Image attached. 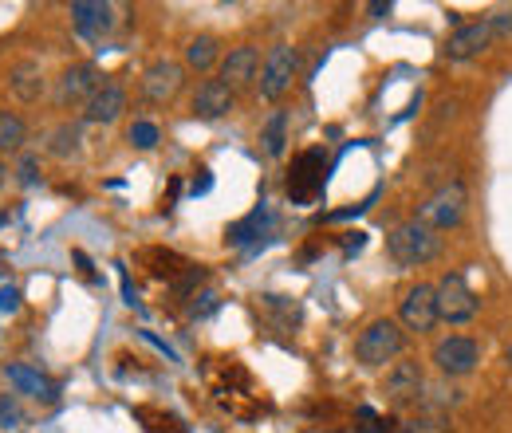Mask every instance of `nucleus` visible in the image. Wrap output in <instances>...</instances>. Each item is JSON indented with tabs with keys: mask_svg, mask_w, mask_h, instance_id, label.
<instances>
[{
	"mask_svg": "<svg viewBox=\"0 0 512 433\" xmlns=\"http://www.w3.org/2000/svg\"><path fill=\"white\" fill-rule=\"evenodd\" d=\"M386 252L398 260V264H406V268H422V264H430V260H438V252H442V237H438V229H430L426 221H402V225H394L390 233H386Z\"/></svg>",
	"mask_w": 512,
	"mask_h": 433,
	"instance_id": "1",
	"label": "nucleus"
},
{
	"mask_svg": "<svg viewBox=\"0 0 512 433\" xmlns=\"http://www.w3.org/2000/svg\"><path fill=\"white\" fill-rule=\"evenodd\" d=\"M402 347H406V331L398 319H371L355 339V359L363 367H386L402 355Z\"/></svg>",
	"mask_w": 512,
	"mask_h": 433,
	"instance_id": "2",
	"label": "nucleus"
},
{
	"mask_svg": "<svg viewBox=\"0 0 512 433\" xmlns=\"http://www.w3.org/2000/svg\"><path fill=\"white\" fill-rule=\"evenodd\" d=\"M323 178H327V150L312 146V150H300L288 166V197L292 205H312L323 193Z\"/></svg>",
	"mask_w": 512,
	"mask_h": 433,
	"instance_id": "3",
	"label": "nucleus"
},
{
	"mask_svg": "<svg viewBox=\"0 0 512 433\" xmlns=\"http://www.w3.org/2000/svg\"><path fill=\"white\" fill-rule=\"evenodd\" d=\"M296 71H300L296 48H292V44H276V48L268 52L264 67H260V99H268V103L284 99V95L292 91V83H296Z\"/></svg>",
	"mask_w": 512,
	"mask_h": 433,
	"instance_id": "4",
	"label": "nucleus"
},
{
	"mask_svg": "<svg viewBox=\"0 0 512 433\" xmlns=\"http://www.w3.org/2000/svg\"><path fill=\"white\" fill-rule=\"evenodd\" d=\"M434 296H438V319H446V323H469L477 315V296L457 272H446L434 284Z\"/></svg>",
	"mask_w": 512,
	"mask_h": 433,
	"instance_id": "5",
	"label": "nucleus"
},
{
	"mask_svg": "<svg viewBox=\"0 0 512 433\" xmlns=\"http://www.w3.org/2000/svg\"><path fill=\"white\" fill-rule=\"evenodd\" d=\"M99 87H103V79H99V67L95 63H71V67H64V75L56 83V107L60 111H67V107H87Z\"/></svg>",
	"mask_w": 512,
	"mask_h": 433,
	"instance_id": "6",
	"label": "nucleus"
},
{
	"mask_svg": "<svg viewBox=\"0 0 512 433\" xmlns=\"http://www.w3.org/2000/svg\"><path fill=\"white\" fill-rule=\"evenodd\" d=\"M477 363H481V343L469 339V335H449L442 343H434V367L446 374V378L473 374Z\"/></svg>",
	"mask_w": 512,
	"mask_h": 433,
	"instance_id": "7",
	"label": "nucleus"
},
{
	"mask_svg": "<svg viewBox=\"0 0 512 433\" xmlns=\"http://www.w3.org/2000/svg\"><path fill=\"white\" fill-rule=\"evenodd\" d=\"M465 186L461 182H449L442 186L422 209H418V221H426L430 229H453V225H461V217H465Z\"/></svg>",
	"mask_w": 512,
	"mask_h": 433,
	"instance_id": "8",
	"label": "nucleus"
},
{
	"mask_svg": "<svg viewBox=\"0 0 512 433\" xmlns=\"http://www.w3.org/2000/svg\"><path fill=\"white\" fill-rule=\"evenodd\" d=\"M182 83H186V67H182V63L154 60L146 71H142L138 91H142L146 103H170V99L182 91Z\"/></svg>",
	"mask_w": 512,
	"mask_h": 433,
	"instance_id": "9",
	"label": "nucleus"
},
{
	"mask_svg": "<svg viewBox=\"0 0 512 433\" xmlns=\"http://www.w3.org/2000/svg\"><path fill=\"white\" fill-rule=\"evenodd\" d=\"M422 390H426V374L414 359H398L390 363V371L383 378V394L386 402L394 406H410V402H422Z\"/></svg>",
	"mask_w": 512,
	"mask_h": 433,
	"instance_id": "10",
	"label": "nucleus"
},
{
	"mask_svg": "<svg viewBox=\"0 0 512 433\" xmlns=\"http://www.w3.org/2000/svg\"><path fill=\"white\" fill-rule=\"evenodd\" d=\"M398 323L406 331H434L438 323V296H434V284H414L406 296H402V308H398Z\"/></svg>",
	"mask_w": 512,
	"mask_h": 433,
	"instance_id": "11",
	"label": "nucleus"
},
{
	"mask_svg": "<svg viewBox=\"0 0 512 433\" xmlns=\"http://www.w3.org/2000/svg\"><path fill=\"white\" fill-rule=\"evenodd\" d=\"M497 36H493V28H489V20L481 16V20H473V24H461L457 32H449L446 40V56L449 60H473V56H481L489 44H493Z\"/></svg>",
	"mask_w": 512,
	"mask_h": 433,
	"instance_id": "12",
	"label": "nucleus"
},
{
	"mask_svg": "<svg viewBox=\"0 0 512 433\" xmlns=\"http://www.w3.org/2000/svg\"><path fill=\"white\" fill-rule=\"evenodd\" d=\"M233 107H237V95H233V87H225L221 79H205V83L197 87V95H193V115L205 119V123L225 119Z\"/></svg>",
	"mask_w": 512,
	"mask_h": 433,
	"instance_id": "13",
	"label": "nucleus"
},
{
	"mask_svg": "<svg viewBox=\"0 0 512 433\" xmlns=\"http://www.w3.org/2000/svg\"><path fill=\"white\" fill-rule=\"evenodd\" d=\"M123 111H127V91H123L119 83H103V87L91 95V103L83 107V119H87V123H115Z\"/></svg>",
	"mask_w": 512,
	"mask_h": 433,
	"instance_id": "14",
	"label": "nucleus"
},
{
	"mask_svg": "<svg viewBox=\"0 0 512 433\" xmlns=\"http://www.w3.org/2000/svg\"><path fill=\"white\" fill-rule=\"evenodd\" d=\"M256 67H260V56H256V48H249V44H241V48H229V56L221 60V83L237 91V87L253 83Z\"/></svg>",
	"mask_w": 512,
	"mask_h": 433,
	"instance_id": "15",
	"label": "nucleus"
},
{
	"mask_svg": "<svg viewBox=\"0 0 512 433\" xmlns=\"http://www.w3.org/2000/svg\"><path fill=\"white\" fill-rule=\"evenodd\" d=\"M71 20H75V28H79L83 36H103V32L115 28V4L79 0V4H71Z\"/></svg>",
	"mask_w": 512,
	"mask_h": 433,
	"instance_id": "16",
	"label": "nucleus"
},
{
	"mask_svg": "<svg viewBox=\"0 0 512 433\" xmlns=\"http://www.w3.org/2000/svg\"><path fill=\"white\" fill-rule=\"evenodd\" d=\"M8 87L20 103H36L44 95V67L36 60H20L8 71Z\"/></svg>",
	"mask_w": 512,
	"mask_h": 433,
	"instance_id": "17",
	"label": "nucleus"
},
{
	"mask_svg": "<svg viewBox=\"0 0 512 433\" xmlns=\"http://www.w3.org/2000/svg\"><path fill=\"white\" fill-rule=\"evenodd\" d=\"M284 142H288V111H272L268 123L260 126V146H264L268 158H280Z\"/></svg>",
	"mask_w": 512,
	"mask_h": 433,
	"instance_id": "18",
	"label": "nucleus"
},
{
	"mask_svg": "<svg viewBox=\"0 0 512 433\" xmlns=\"http://www.w3.org/2000/svg\"><path fill=\"white\" fill-rule=\"evenodd\" d=\"M79 142H83V130H79L75 123H60L52 134H48V154L60 158V162H67V158L79 154Z\"/></svg>",
	"mask_w": 512,
	"mask_h": 433,
	"instance_id": "19",
	"label": "nucleus"
},
{
	"mask_svg": "<svg viewBox=\"0 0 512 433\" xmlns=\"http://www.w3.org/2000/svg\"><path fill=\"white\" fill-rule=\"evenodd\" d=\"M217 52H221L217 36H193L190 44H186V63L197 67V71H209L217 63Z\"/></svg>",
	"mask_w": 512,
	"mask_h": 433,
	"instance_id": "20",
	"label": "nucleus"
},
{
	"mask_svg": "<svg viewBox=\"0 0 512 433\" xmlns=\"http://www.w3.org/2000/svg\"><path fill=\"white\" fill-rule=\"evenodd\" d=\"M4 374H8V382H12L20 394H32V398H52V394H48L52 386H48V382H44L36 371H28V367H16V363H12V367H4Z\"/></svg>",
	"mask_w": 512,
	"mask_h": 433,
	"instance_id": "21",
	"label": "nucleus"
},
{
	"mask_svg": "<svg viewBox=\"0 0 512 433\" xmlns=\"http://www.w3.org/2000/svg\"><path fill=\"white\" fill-rule=\"evenodd\" d=\"M24 138H28V126H24V119H16L12 111H0V154L8 150H20L24 146Z\"/></svg>",
	"mask_w": 512,
	"mask_h": 433,
	"instance_id": "22",
	"label": "nucleus"
},
{
	"mask_svg": "<svg viewBox=\"0 0 512 433\" xmlns=\"http://www.w3.org/2000/svg\"><path fill=\"white\" fill-rule=\"evenodd\" d=\"M402 433H449V418L434 414V410H418V418H410Z\"/></svg>",
	"mask_w": 512,
	"mask_h": 433,
	"instance_id": "23",
	"label": "nucleus"
},
{
	"mask_svg": "<svg viewBox=\"0 0 512 433\" xmlns=\"http://www.w3.org/2000/svg\"><path fill=\"white\" fill-rule=\"evenodd\" d=\"M127 138H130V146H134V150H154L162 134H158V126L150 123V119H134L130 130H127Z\"/></svg>",
	"mask_w": 512,
	"mask_h": 433,
	"instance_id": "24",
	"label": "nucleus"
},
{
	"mask_svg": "<svg viewBox=\"0 0 512 433\" xmlns=\"http://www.w3.org/2000/svg\"><path fill=\"white\" fill-rule=\"evenodd\" d=\"M485 20H489V28H493V36H497V40H509L512 36V4L497 8V12H489Z\"/></svg>",
	"mask_w": 512,
	"mask_h": 433,
	"instance_id": "25",
	"label": "nucleus"
},
{
	"mask_svg": "<svg viewBox=\"0 0 512 433\" xmlns=\"http://www.w3.org/2000/svg\"><path fill=\"white\" fill-rule=\"evenodd\" d=\"M256 225H264V213H260V209H256L253 217H245V221H237V225L229 229V241H233V245H245L249 233H256Z\"/></svg>",
	"mask_w": 512,
	"mask_h": 433,
	"instance_id": "26",
	"label": "nucleus"
},
{
	"mask_svg": "<svg viewBox=\"0 0 512 433\" xmlns=\"http://www.w3.org/2000/svg\"><path fill=\"white\" fill-rule=\"evenodd\" d=\"M16 178H20V186H36V182H40V158L24 154L20 166H16Z\"/></svg>",
	"mask_w": 512,
	"mask_h": 433,
	"instance_id": "27",
	"label": "nucleus"
},
{
	"mask_svg": "<svg viewBox=\"0 0 512 433\" xmlns=\"http://www.w3.org/2000/svg\"><path fill=\"white\" fill-rule=\"evenodd\" d=\"M20 422V410H16V398L12 394H0V430H12Z\"/></svg>",
	"mask_w": 512,
	"mask_h": 433,
	"instance_id": "28",
	"label": "nucleus"
},
{
	"mask_svg": "<svg viewBox=\"0 0 512 433\" xmlns=\"http://www.w3.org/2000/svg\"><path fill=\"white\" fill-rule=\"evenodd\" d=\"M16 311H20V288L4 284L0 288V315H16Z\"/></svg>",
	"mask_w": 512,
	"mask_h": 433,
	"instance_id": "29",
	"label": "nucleus"
},
{
	"mask_svg": "<svg viewBox=\"0 0 512 433\" xmlns=\"http://www.w3.org/2000/svg\"><path fill=\"white\" fill-rule=\"evenodd\" d=\"M367 245V233H347V256H351V252H359V248Z\"/></svg>",
	"mask_w": 512,
	"mask_h": 433,
	"instance_id": "30",
	"label": "nucleus"
},
{
	"mask_svg": "<svg viewBox=\"0 0 512 433\" xmlns=\"http://www.w3.org/2000/svg\"><path fill=\"white\" fill-rule=\"evenodd\" d=\"M505 363H509V371H512V347L505 351Z\"/></svg>",
	"mask_w": 512,
	"mask_h": 433,
	"instance_id": "31",
	"label": "nucleus"
},
{
	"mask_svg": "<svg viewBox=\"0 0 512 433\" xmlns=\"http://www.w3.org/2000/svg\"><path fill=\"white\" fill-rule=\"evenodd\" d=\"M0 186H4V162H0Z\"/></svg>",
	"mask_w": 512,
	"mask_h": 433,
	"instance_id": "32",
	"label": "nucleus"
},
{
	"mask_svg": "<svg viewBox=\"0 0 512 433\" xmlns=\"http://www.w3.org/2000/svg\"><path fill=\"white\" fill-rule=\"evenodd\" d=\"M4 221H8V213H0V225H4Z\"/></svg>",
	"mask_w": 512,
	"mask_h": 433,
	"instance_id": "33",
	"label": "nucleus"
}]
</instances>
